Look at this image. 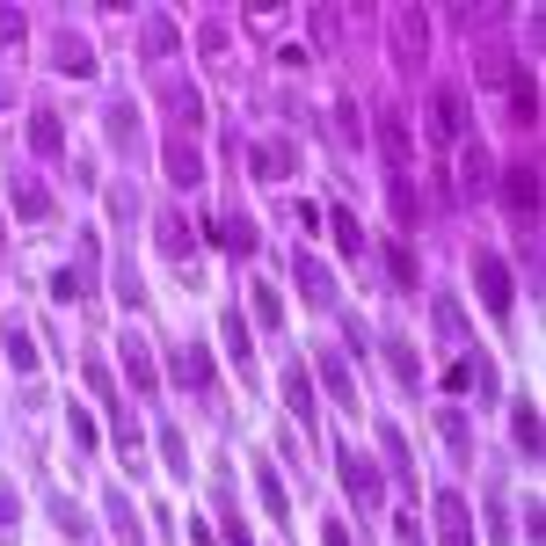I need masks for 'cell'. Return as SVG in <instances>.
Instances as JSON below:
<instances>
[{
    "label": "cell",
    "mask_w": 546,
    "mask_h": 546,
    "mask_svg": "<svg viewBox=\"0 0 546 546\" xmlns=\"http://www.w3.org/2000/svg\"><path fill=\"white\" fill-rule=\"evenodd\" d=\"M510 205H517V212L539 205V197H532V168H510Z\"/></svg>",
    "instance_id": "cell-2"
},
{
    "label": "cell",
    "mask_w": 546,
    "mask_h": 546,
    "mask_svg": "<svg viewBox=\"0 0 546 546\" xmlns=\"http://www.w3.org/2000/svg\"><path fill=\"white\" fill-rule=\"evenodd\" d=\"M481 292H488V306H510V284H503V263L495 255H481Z\"/></svg>",
    "instance_id": "cell-1"
}]
</instances>
